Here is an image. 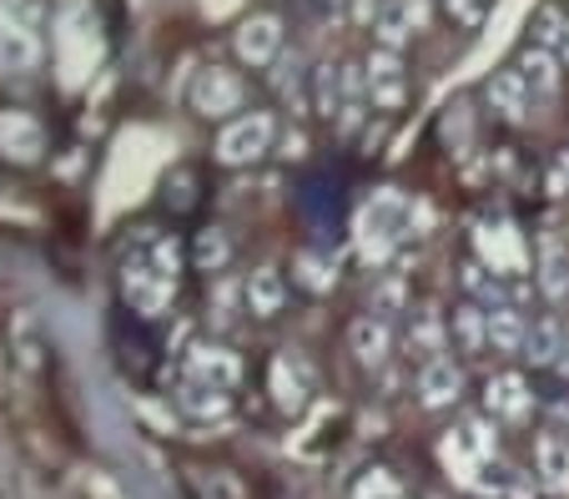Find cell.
<instances>
[{
  "label": "cell",
  "instance_id": "obj_25",
  "mask_svg": "<svg viewBox=\"0 0 569 499\" xmlns=\"http://www.w3.org/2000/svg\"><path fill=\"white\" fill-rule=\"evenodd\" d=\"M409 348L419 353L423 363L443 359V323H439V318L423 313V318H419V328H409Z\"/></svg>",
  "mask_w": 569,
  "mask_h": 499
},
{
  "label": "cell",
  "instance_id": "obj_28",
  "mask_svg": "<svg viewBox=\"0 0 569 499\" xmlns=\"http://www.w3.org/2000/svg\"><path fill=\"white\" fill-rule=\"evenodd\" d=\"M353 499H409V495L398 489V479L388 475V469H373V475H368L363 485L353 489Z\"/></svg>",
  "mask_w": 569,
  "mask_h": 499
},
{
  "label": "cell",
  "instance_id": "obj_27",
  "mask_svg": "<svg viewBox=\"0 0 569 499\" xmlns=\"http://www.w3.org/2000/svg\"><path fill=\"white\" fill-rule=\"evenodd\" d=\"M333 262H322V258H312V252H302L298 258V282L302 288H312V293H322V288H333Z\"/></svg>",
  "mask_w": 569,
  "mask_h": 499
},
{
  "label": "cell",
  "instance_id": "obj_10",
  "mask_svg": "<svg viewBox=\"0 0 569 499\" xmlns=\"http://www.w3.org/2000/svg\"><path fill=\"white\" fill-rule=\"evenodd\" d=\"M463 393V369L453 359H433L419 369V403L423 409H449Z\"/></svg>",
  "mask_w": 569,
  "mask_h": 499
},
{
  "label": "cell",
  "instance_id": "obj_18",
  "mask_svg": "<svg viewBox=\"0 0 569 499\" xmlns=\"http://www.w3.org/2000/svg\"><path fill=\"white\" fill-rule=\"evenodd\" d=\"M177 409L192 413V419H222V413L232 409V393H227V389H212V383L187 379L182 389H177Z\"/></svg>",
  "mask_w": 569,
  "mask_h": 499
},
{
  "label": "cell",
  "instance_id": "obj_3",
  "mask_svg": "<svg viewBox=\"0 0 569 499\" xmlns=\"http://www.w3.org/2000/svg\"><path fill=\"white\" fill-rule=\"evenodd\" d=\"M363 81H368V101H373L378 111H403V101H409V77H403L398 51H383V46L368 51Z\"/></svg>",
  "mask_w": 569,
  "mask_h": 499
},
{
  "label": "cell",
  "instance_id": "obj_22",
  "mask_svg": "<svg viewBox=\"0 0 569 499\" xmlns=\"http://www.w3.org/2000/svg\"><path fill=\"white\" fill-rule=\"evenodd\" d=\"M272 393H278V409H288V413L302 409L308 383H302V373L292 369V359H272Z\"/></svg>",
  "mask_w": 569,
  "mask_h": 499
},
{
  "label": "cell",
  "instance_id": "obj_8",
  "mask_svg": "<svg viewBox=\"0 0 569 499\" xmlns=\"http://www.w3.org/2000/svg\"><path fill=\"white\" fill-rule=\"evenodd\" d=\"M483 403H489V419H509V423H525L535 413V393H529L525 373H495L489 389H483Z\"/></svg>",
  "mask_w": 569,
  "mask_h": 499
},
{
  "label": "cell",
  "instance_id": "obj_4",
  "mask_svg": "<svg viewBox=\"0 0 569 499\" xmlns=\"http://www.w3.org/2000/svg\"><path fill=\"white\" fill-rule=\"evenodd\" d=\"M423 26H429V0H383L378 6V46L383 51H403Z\"/></svg>",
  "mask_w": 569,
  "mask_h": 499
},
{
  "label": "cell",
  "instance_id": "obj_26",
  "mask_svg": "<svg viewBox=\"0 0 569 499\" xmlns=\"http://www.w3.org/2000/svg\"><path fill=\"white\" fill-rule=\"evenodd\" d=\"M489 11H495V0H443V16L453 26H463V31H479L489 21Z\"/></svg>",
  "mask_w": 569,
  "mask_h": 499
},
{
  "label": "cell",
  "instance_id": "obj_11",
  "mask_svg": "<svg viewBox=\"0 0 569 499\" xmlns=\"http://www.w3.org/2000/svg\"><path fill=\"white\" fill-rule=\"evenodd\" d=\"M0 66L6 71H36L41 66V41L0 6Z\"/></svg>",
  "mask_w": 569,
  "mask_h": 499
},
{
  "label": "cell",
  "instance_id": "obj_1",
  "mask_svg": "<svg viewBox=\"0 0 569 499\" xmlns=\"http://www.w3.org/2000/svg\"><path fill=\"white\" fill-rule=\"evenodd\" d=\"M262 152H272V117L268 111H248L222 127L217 137V162L222 167H242V162H258Z\"/></svg>",
  "mask_w": 569,
  "mask_h": 499
},
{
  "label": "cell",
  "instance_id": "obj_19",
  "mask_svg": "<svg viewBox=\"0 0 569 499\" xmlns=\"http://www.w3.org/2000/svg\"><path fill=\"white\" fill-rule=\"evenodd\" d=\"M525 333H529V323L519 318L515 303L489 308V348L495 353H525Z\"/></svg>",
  "mask_w": 569,
  "mask_h": 499
},
{
  "label": "cell",
  "instance_id": "obj_9",
  "mask_svg": "<svg viewBox=\"0 0 569 499\" xmlns=\"http://www.w3.org/2000/svg\"><path fill=\"white\" fill-rule=\"evenodd\" d=\"M192 107L202 111V117H227V111L242 107V81L232 77V71H202L192 87Z\"/></svg>",
  "mask_w": 569,
  "mask_h": 499
},
{
  "label": "cell",
  "instance_id": "obj_23",
  "mask_svg": "<svg viewBox=\"0 0 569 499\" xmlns=\"http://www.w3.org/2000/svg\"><path fill=\"white\" fill-rule=\"evenodd\" d=\"M539 475L545 485L569 489V439H539Z\"/></svg>",
  "mask_w": 569,
  "mask_h": 499
},
{
  "label": "cell",
  "instance_id": "obj_24",
  "mask_svg": "<svg viewBox=\"0 0 569 499\" xmlns=\"http://www.w3.org/2000/svg\"><path fill=\"white\" fill-rule=\"evenodd\" d=\"M227 258H232V242H227L222 232H217V228L197 232V242H192V262H197V268H202V272H222Z\"/></svg>",
  "mask_w": 569,
  "mask_h": 499
},
{
  "label": "cell",
  "instance_id": "obj_16",
  "mask_svg": "<svg viewBox=\"0 0 569 499\" xmlns=\"http://www.w3.org/2000/svg\"><path fill=\"white\" fill-rule=\"evenodd\" d=\"M242 298H248V313H252V318H272V313H282L288 282H282L278 268H258V272L248 278V288H242Z\"/></svg>",
  "mask_w": 569,
  "mask_h": 499
},
{
  "label": "cell",
  "instance_id": "obj_6",
  "mask_svg": "<svg viewBox=\"0 0 569 499\" xmlns=\"http://www.w3.org/2000/svg\"><path fill=\"white\" fill-rule=\"evenodd\" d=\"M177 293V278L167 268H157V262H127V298L141 308V313H161L167 308V298Z\"/></svg>",
  "mask_w": 569,
  "mask_h": 499
},
{
  "label": "cell",
  "instance_id": "obj_20",
  "mask_svg": "<svg viewBox=\"0 0 569 499\" xmlns=\"http://www.w3.org/2000/svg\"><path fill=\"white\" fill-rule=\"evenodd\" d=\"M519 71H525V81H529V91H535V97H555V91H559V56L545 51V46H525Z\"/></svg>",
  "mask_w": 569,
  "mask_h": 499
},
{
  "label": "cell",
  "instance_id": "obj_12",
  "mask_svg": "<svg viewBox=\"0 0 569 499\" xmlns=\"http://www.w3.org/2000/svg\"><path fill=\"white\" fill-rule=\"evenodd\" d=\"M187 379L212 383V389H227V393H232L237 379H242V363H237L227 348L202 343V348H192V359H187Z\"/></svg>",
  "mask_w": 569,
  "mask_h": 499
},
{
  "label": "cell",
  "instance_id": "obj_13",
  "mask_svg": "<svg viewBox=\"0 0 569 499\" xmlns=\"http://www.w3.org/2000/svg\"><path fill=\"white\" fill-rule=\"evenodd\" d=\"M348 348H353V359L363 363V369H378V363L393 353V333H388L383 318H358L353 328H348Z\"/></svg>",
  "mask_w": 569,
  "mask_h": 499
},
{
  "label": "cell",
  "instance_id": "obj_29",
  "mask_svg": "<svg viewBox=\"0 0 569 499\" xmlns=\"http://www.w3.org/2000/svg\"><path fill=\"white\" fill-rule=\"evenodd\" d=\"M298 81H302L298 56H278V66H272V87H278V97H282V101L298 97Z\"/></svg>",
  "mask_w": 569,
  "mask_h": 499
},
{
  "label": "cell",
  "instance_id": "obj_15",
  "mask_svg": "<svg viewBox=\"0 0 569 499\" xmlns=\"http://www.w3.org/2000/svg\"><path fill=\"white\" fill-rule=\"evenodd\" d=\"M535 272H539V293H545L549 303H559V298L569 293V252H565V242H559V238L539 242Z\"/></svg>",
  "mask_w": 569,
  "mask_h": 499
},
{
  "label": "cell",
  "instance_id": "obj_30",
  "mask_svg": "<svg viewBox=\"0 0 569 499\" xmlns=\"http://www.w3.org/2000/svg\"><path fill=\"white\" fill-rule=\"evenodd\" d=\"M398 303H403V288H398V282H388L383 293H378V298H373V313H378V318H388V313H393V308H398Z\"/></svg>",
  "mask_w": 569,
  "mask_h": 499
},
{
  "label": "cell",
  "instance_id": "obj_2",
  "mask_svg": "<svg viewBox=\"0 0 569 499\" xmlns=\"http://www.w3.org/2000/svg\"><path fill=\"white\" fill-rule=\"evenodd\" d=\"M409 218H413V212H409V202H403V197H393V192L378 197V202L363 212V252H368V258L383 262L388 252L398 248V238L409 232Z\"/></svg>",
  "mask_w": 569,
  "mask_h": 499
},
{
  "label": "cell",
  "instance_id": "obj_21",
  "mask_svg": "<svg viewBox=\"0 0 569 499\" xmlns=\"http://www.w3.org/2000/svg\"><path fill=\"white\" fill-rule=\"evenodd\" d=\"M453 333H459L463 353H469V359H479L483 348H489V308H479V303L453 308Z\"/></svg>",
  "mask_w": 569,
  "mask_h": 499
},
{
  "label": "cell",
  "instance_id": "obj_17",
  "mask_svg": "<svg viewBox=\"0 0 569 499\" xmlns=\"http://www.w3.org/2000/svg\"><path fill=\"white\" fill-rule=\"evenodd\" d=\"M343 101H348V81H343V66H318L312 71V111L318 117H328V121H338L343 117Z\"/></svg>",
  "mask_w": 569,
  "mask_h": 499
},
{
  "label": "cell",
  "instance_id": "obj_14",
  "mask_svg": "<svg viewBox=\"0 0 569 499\" xmlns=\"http://www.w3.org/2000/svg\"><path fill=\"white\" fill-rule=\"evenodd\" d=\"M559 353H565V328H559L555 318H535L525 333V353H519V359H525L529 369H555Z\"/></svg>",
  "mask_w": 569,
  "mask_h": 499
},
{
  "label": "cell",
  "instance_id": "obj_5",
  "mask_svg": "<svg viewBox=\"0 0 569 499\" xmlns=\"http://www.w3.org/2000/svg\"><path fill=\"white\" fill-rule=\"evenodd\" d=\"M483 97H489V107H495L499 121H509V127L529 121V107H535V91H529V81H525V71H519V66L495 71V77L483 81Z\"/></svg>",
  "mask_w": 569,
  "mask_h": 499
},
{
  "label": "cell",
  "instance_id": "obj_7",
  "mask_svg": "<svg viewBox=\"0 0 569 499\" xmlns=\"http://www.w3.org/2000/svg\"><path fill=\"white\" fill-rule=\"evenodd\" d=\"M232 46H237V56H242L248 66H278V56H282V26L272 21V16H252V21L237 26Z\"/></svg>",
  "mask_w": 569,
  "mask_h": 499
},
{
  "label": "cell",
  "instance_id": "obj_31",
  "mask_svg": "<svg viewBox=\"0 0 569 499\" xmlns=\"http://www.w3.org/2000/svg\"><path fill=\"white\" fill-rule=\"evenodd\" d=\"M549 192H555V197H565V192H569V152H559L555 177H549Z\"/></svg>",
  "mask_w": 569,
  "mask_h": 499
}]
</instances>
